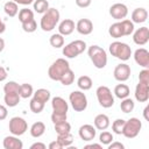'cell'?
Returning a JSON list of instances; mask_svg holds the SVG:
<instances>
[{"label": "cell", "instance_id": "1", "mask_svg": "<svg viewBox=\"0 0 149 149\" xmlns=\"http://www.w3.org/2000/svg\"><path fill=\"white\" fill-rule=\"evenodd\" d=\"M70 69V64L65 58H57L49 68L48 76L55 81H59L63 74Z\"/></svg>", "mask_w": 149, "mask_h": 149}, {"label": "cell", "instance_id": "2", "mask_svg": "<svg viewBox=\"0 0 149 149\" xmlns=\"http://www.w3.org/2000/svg\"><path fill=\"white\" fill-rule=\"evenodd\" d=\"M88 57L97 69H104L107 64V54L99 45H91L87 50Z\"/></svg>", "mask_w": 149, "mask_h": 149}, {"label": "cell", "instance_id": "3", "mask_svg": "<svg viewBox=\"0 0 149 149\" xmlns=\"http://www.w3.org/2000/svg\"><path fill=\"white\" fill-rule=\"evenodd\" d=\"M59 12L56 8H49L45 13H43V16L41 19V28L43 31H51L59 21Z\"/></svg>", "mask_w": 149, "mask_h": 149}, {"label": "cell", "instance_id": "4", "mask_svg": "<svg viewBox=\"0 0 149 149\" xmlns=\"http://www.w3.org/2000/svg\"><path fill=\"white\" fill-rule=\"evenodd\" d=\"M109 52L112 56L121 59V61H128L132 56V49L127 43L115 41L109 44Z\"/></svg>", "mask_w": 149, "mask_h": 149}, {"label": "cell", "instance_id": "5", "mask_svg": "<svg viewBox=\"0 0 149 149\" xmlns=\"http://www.w3.org/2000/svg\"><path fill=\"white\" fill-rule=\"evenodd\" d=\"M85 49H86V43L81 40H76L63 48V55L66 58H74L81 52H84Z\"/></svg>", "mask_w": 149, "mask_h": 149}, {"label": "cell", "instance_id": "6", "mask_svg": "<svg viewBox=\"0 0 149 149\" xmlns=\"http://www.w3.org/2000/svg\"><path fill=\"white\" fill-rule=\"evenodd\" d=\"M141 128H142V122L137 118H130L125 122L122 135L127 139H134L139 135Z\"/></svg>", "mask_w": 149, "mask_h": 149}, {"label": "cell", "instance_id": "7", "mask_svg": "<svg viewBox=\"0 0 149 149\" xmlns=\"http://www.w3.org/2000/svg\"><path fill=\"white\" fill-rule=\"evenodd\" d=\"M97 93V99L98 102L100 104V106H102L104 108H109L114 105V97L111 92V90L107 86H99L95 91Z\"/></svg>", "mask_w": 149, "mask_h": 149}, {"label": "cell", "instance_id": "8", "mask_svg": "<svg viewBox=\"0 0 149 149\" xmlns=\"http://www.w3.org/2000/svg\"><path fill=\"white\" fill-rule=\"evenodd\" d=\"M70 104L76 112H84L87 107V98L81 91H73L69 95Z\"/></svg>", "mask_w": 149, "mask_h": 149}, {"label": "cell", "instance_id": "9", "mask_svg": "<svg viewBox=\"0 0 149 149\" xmlns=\"http://www.w3.org/2000/svg\"><path fill=\"white\" fill-rule=\"evenodd\" d=\"M9 132L15 135V136H21L23 135L27 129H28V125H27V121L23 119V118H20V116H14L9 120Z\"/></svg>", "mask_w": 149, "mask_h": 149}, {"label": "cell", "instance_id": "10", "mask_svg": "<svg viewBox=\"0 0 149 149\" xmlns=\"http://www.w3.org/2000/svg\"><path fill=\"white\" fill-rule=\"evenodd\" d=\"M113 76L118 81H126L130 77V66L126 63H121L115 66Z\"/></svg>", "mask_w": 149, "mask_h": 149}, {"label": "cell", "instance_id": "11", "mask_svg": "<svg viewBox=\"0 0 149 149\" xmlns=\"http://www.w3.org/2000/svg\"><path fill=\"white\" fill-rule=\"evenodd\" d=\"M109 15L115 20L125 19L128 15V8L125 3H120V2L114 3L109 8Z\"/></svg>", "mask_w": 149, "mask_h": 149}, {"label": "cell", "instance_id": "12", "mask_svg": "<svg viewBox=\"0 0 149 149\" xmlns=\"http://www.w3.org/2000/svg\"><path fill=\"white\" fill-rule=\"evenodd\" d=\"M134 59L140 66H142L144 69L149 68V51L147 49H144V48L136 49L134 52Z\"/></svg>", "mask_w": 149, "mask_h": 149}, {"label": "cell", "instance_id": "13", "mask_svg": "<svg viewBox=\"0 0 149 149\" xmlns=\"http://www.w3.org/2000/svg\"><path fill=\"white\" fill-rule=\"evenodd\" d=\"M135 99L139 102H146L149 99V84L140 83L135 87Z\"/></svg>", "mask_w": 149, "mask_h": 149}, {"label": "cell", "instance_id": "14", "mask_svg": "<svg viewBox=\"0 0 149 149\" xmlns=\"http://www.w3.org/2000/svg\"><path fill=\"white\" fill-rule=\"evenodd\" d=\"M133 41L137 45H144L149 41V28L148 27L139 28L133 35Z\"/></svg>", "mask_w": 149, "mask_h": 149}, {"label": "cell", "instance_id": "15", "mask_svg": "<svg viewBox=\"0 0 149 149\" xmlns=\"http://www.w3.org/2000/svg\"><path fill=\"white\" fill-rule=\"evenodd\" d=\"M78 134H79V137L83 141H87L88 142V141L94 140L95 134H97V130H95V127H93L92 125H83L79 128Z\"/></svg>", "mask_w": 149, "mask_h": 149}, {"label": "cell", "instance_id": "16", "mask_svg": "<svg viewBox=\"0 0 149 149\" xmlns=\"http://www.w3.org/2000/svg\"><path fill=\"white\" fill-rule=\"evenodd\" d=\"M76 29L81 35H90L93 31V23L88 19H80L76 24Z\"/></svg>", "mask_w": 149, "mask_h": 149}, {"label": "cell", "instance_id": "17", "mask_svg": "<svg viewBox=\"0 0 149 149\" xmlns=\"http://www.w3.org/2000/svg\"><path fill=\"white\" fill-rule=\"evenodd\" d=\"M51 106H52V112H56V113H68V109H69L68 102L62 97L52 98Z\"/></svg>", "mask_w": 149, "mask_h": 149}, {"label": "cell", "instance_id": "18", "mask_svg": "<svg viewBox=\"0 0 149 149\" xmlns=\"http://www.w3.org/2000/svg\"><path fill=\"white\" fill-rule=\"evenodd\" d=\"M3 148L5 149H22L23 148V143L21 140H19V137H16L15 135L13 136H6L3 139Z\"/></svg>", "mask_w": 149, "mask_h": 149}, {"label": "cell", "instance_id": "19", "mask_svg": "<svg viewBox=\"0 0 149 149\" xmlns=\"http://www.w3.org/2000/svg\"><path fill=\"white\" fill-rule=\"evenodd\" d=\"M74 22L71 20V19H65V20H63L61 23H59V26H58V31H59V34L61 35H63V36H66V35H70V34H72V31L74 30Z\"/></svg>", "mask_w": 149, "mask_h": 149}, {"label": "cell", "instance_id": "20", "mask_svg": "<svg viewBox=\"0 0 149 149\" xmlns=\"http://www.w3.org/2000/svg\"><path fill=\"white\" fill-rule=\"evenodd\" d=\"M148 19V12L146 8H135L132 13V22L133 23H143Z\"/></svg>", "mask_w": 149, "mask_h": 149}, {"label": "cell", "instance_id": "21", "mask_svg": "<svg viewBox=\"0 0 149 149\" xmlns=\"http://www.w3.org/2000/svg\"><path fill=\"white\" fill-rule=\"evenodd\" d=\"M94 127L99 130H106L109 126V118L106 114H98L94 118Z\"/></svg>", "mask_w": 149, "mask_h": 149}, {"label": "cell", "instance_id": "22", "mask_svg": "<svg viewBox=\"0 0 149 149\" xmlns=\"http://www.w3.org/2000/svg\"><path fill=\"white\" fill-rule=\"evenodd\" d=\"M20 99H21L20 94L15 93V92L5 93V97H3V101H5L6 106H8V107H15L20 102Z\"/></svg>", "mask_w": 149, "mask_h": 149}, {"label": "cell", "instance_id": "23", "mask_svg": "<svg viewBox=\"0 0 149 149\" xmlns=\"http://www.w3.org/2000/svg\"><path fill=\"white\" fill-rule=\"evenodd\" d=\"M45 132V125L42 121H37L31 125L30 127V135L33 137H41Z\"/></svg>", "mask_w": 149, "mask_h": 149}, {"label": "cell", "instance_id": "24", "mask_svg": "<svg viewBox=\"0 0 149 149\" xmlns=\"http://www.w3.org/2000/svg\"><path fill=\"white\" fill-rule=\"evenodd\" d=\"M130 91H129V87L128 85L126 84H118L115 87H114V94L116 98L119 99H125L129 95Z\"/></svg>", "mask_w": 149, "mask_h": 149}, {"label": "cell", "instance_id": "25", "mask_svg": "<svg viewBox=\"0 0 149 149\" xmlns=\"http://www.w3.org/2000/svg\"><path fill=\"white\" fill-rule=\"evenodd\" d=\"M33 94H34L33 98H35L36 100H38V101H41V102H43V104L48 102L49 99H50V92H49L47 88H38V90H36Z\"/></svg>", "mask_w": 149, "mask_h": 149}, {"label": "cell", "instance_id": "26", "mask_svg": "<svg viewBox=\"0 0 149 149\" xmlns=\"http://www.w3.org/2000/svg\"><path fill=\"white\" fill-rule=\"evenodd\" d=\"M3 10H5V13L8 15V16H10V17H13V16H15L17 13H19V6H17V3L16 2H14V1H7L5 5H3Z\"/></svg>", "mask_w": 149, "mask_h": 149}, {"label": "cell", "instance_id": "27", "mask_svg": "<svg viewBox=\"0 0 149 149\" xmlns=\"http://www.w3.org/2000/svg\"><path fill=\"white\" fill-rule=\"evenodd\" d=\"M77 85H78V87L80 90L87 91V90H90L92 87L93 83H92V79L88 76H80L78 78V80H77Z\"/></svg>", "mask_w": 149, "mask_h": 149}, {"label": "cell", "instance_id": "28", "mask_svg": "<svg viewBox=\"0 0 149 149\" xmlns=\"http://www.w3.org/2000/svg\"><path fill=\"white\" fill-rule=\"evenodd\" d=\"M108 34L114 37V38H120L123 36V31H122V27L120 22H115L113 23L109 28H108Z\"/></svg>", "mask_w": 149, "mask_h": 149}, {"label": "cell", "instance_id": "29", "mask_svg": "<svg viewBox=\"0 0 149 149\" xmlns=\"http://www.w3.org/2000/svg\"><path fill=\"white\" fill-rule=\"evenodd\" d=\"M33 93H34V90H33V86H31L30 84L24 83V84H21V85H20L19 94H20L21 98H23V99H28L29 97L33 95Z\"/></svg>", "mask_w": 149, "mask_h": 149}, {"label": "cell", "instance_id": "30", "mask_svg": "<svg viewBox=\"0 0 149 149\" xmlns=\"http://www.w3.org/2000/svg\"><path fill=\"white\" fill-rule=\"evenodd\" d=\"M34 19V12L29 8H22L20 9L19 12V21L21 23H24L29 20H33Z\"/></svg>", "mask_w": 149, "mask_h": 149}, {"label": "cell", "instance_id": "31", "mask_svg": "<svg viewBox=\"0 0 149 149\" xmlns=\"http://www.w3.org/2000/svg\"><path fill=\"white\" fill-rule=\"evenodd\" d=\"M49 9L48 0H35L34 1V10L38 14H43Z\"/></svg>", "mask_w": 149, "mask_h": 149}, {"label": "cell", "instance_id": "32", "mask_svg": "<svg viewBox=\"0 0 149 149\" xmlns=\"http://www.w3.org/2000/svg\"><path fill=\"white\" fill-rule=\"evenodd\" d=\"M57 141L63 146V147H70L73 142V136L71 133H65V134H57Z\"/></svg>", "mask_w": 149, "mask_h": 149}, {"label": "cell", "instance_id": "33", "mask_svg": "<svg viewBox=\"0 0 149 149\" xmlns=\"http://www.w3.org/2000/svg\"><path fill=\"white\" fill-rule=\"evenodd\" d=\"M134 107H135L134 101L130 98H128V97L125 98V99H122V101L120 104V108H121V111L123 113H130V112H133Z\"/></svg>", "mask_w": 149, "mask_h": 149}, {"label": "cell", "instance_id": "34", "mask_svg": "<svg viewBox=\"0 0 149 149\" xmlns=\"http://www.w3.org/2000/svg\"><path fill=\"white\" fill-rule=\"evenodd\" d=\"M49 42H50L51 47H54V48L57 49V48H61V47L64 45V37L59 33L58 34H54V35H51Z\"/></svg>", "mask_w": 149, "mask_h": 149}, {"label": "cell", "instance_id": "35", "mask_svg": "<svg viewBox=\"0 0 149 149\" xmlns=\"http://www.w3.org/2000/svg\"><path fill=\"white\" fill-rule=\"evenodd\" d=\"M44 105H45V104H43V102H41V101L36 100L35 98H33V99L30 100V102H29L30 111H31L33 113H35V114L41 113V112L43 111V108H44Z\"/></svg>", "mask_w": 149, "mask_h": 149}, {"label": "cell", "instance_id": "36", "mask_svg": "<svg viewBox=\"0 0 149 149\" xmlns=\"http://www.w3.org/2000/svg\"><path fill=\"white\" fill-rule=\"evenodd\" d=\"M55 130H56L57 134L70 133V130H71V125H70L68 121H63V122L55 123Z\"/></svg>", "mask_w": 149, "mask_h": 149}, {"label": "cell", "instance_id": "37", "mask_svg": "<svg viewBox=\"0 0 149 149\" xmlns=\"http://www.w3.org/2000/svg\"><path fill=\"white\" fill-rule=\"evenodd\" d=\"M120 23H121V27H122L123 36H128L134 31V23L130 20H122Z\"/></svg>", "mask_w": 149, "mask_h": 149}, {"label": "cell", "instance_id": "38", "mask_svg": "<svg viewBox=\"0 0 149 149\" xmlns=\"http://www.w3.org/2000/svg\"><path fill=\"white\" fill-rule=\"evenodd\" d=\"M73 80H74V73H73V71L71 70V69H69L64 74H63V77L61 78V83L64 85V86H68V85H71L72 83H73Z\"/></svg>", "mask_w": 149, "mask_h": 149}, {"label": "cell", "instance_id": "39", "mask_svg": "<svg viewBox=\"0 0 149 149\" xmlns=\"http://www.w3.org/2000/svg\"><path fill=\"white\" fill-rule=\"evenodd\" d=\"M125 122H126V120H123V119H116L112 123V130L115 134L121 135L122 134V130H123V127H125Z\"/></svg>", "mask_w": 149, "mask_h": 149}, {"label": "cell", "instance_id": "40", "mask_svg": "<svg viewBox=\"0 0 149 149\" xmlns=\"http://www.w3.org/2000/svg\"><path fill=\"white\" fill-rule=\"evenodd\" d=\"M19 90H20V85L16 81H13V80L6 83L5 86H3V92L5 93H12V92L19 93Z\"/></svg>", "mask_w": 149, "mask_h": 149}, {"label": "cell", "instance_id": "41", "mask_svg": "<svg viewBox=\"0 0 149 149\" xmlns=\"http://www.w3.org/2000/svg\"><path fill=\"white\" fill-rule=\"evenodd\" d=\"M99 141H100L101 144L108 146V144L113 141V134L109 133V132L104 130V132H101V134H100V136H99Z\"/></svg>", "mask_w": 149, "mask_h": 149}, {"label": "cell", "instance_id": "42", "mask_svg": "<svg viewBox=\"0 0 149 149\" xmlns=\"http://www.w3.org/2000/svg\"><path fill=\"white\" fill-rule=\"evenodd\" d=\"M37 28V23L36 21L33 19V20H29L24 23H22V29L26 31V33H34Z\"/></svg>", "mask_w": 149, "mask_h": 149}, {"label": "cell", "instance_id": "43", "mask_svg": "<svg viewBox=\"0 0 149 149\" xmlns=\"http://www.w3.org/2000/svg\"><path fill=\"white\" fill-rule=\"evenodd\" d=\"M66 118H68V113H56V112H52L51 114V121L55 123H58V122H63V121H66Z\"/></svg>", "mask_w": 149, "mask_h": 149}, {"label": "cell", "instance_id": "44", "mask_svg": "<svg viewBox=\"0 0 149 149\" xmlns=\"http://www.w3.org/2000/svg\"><path fill=\"white\" fill-rule=\"evenodd\" d=\"M139 81L140 83H144V84H149V70L148 69H143L140 74H139Z\"/></svg>", "mask_w": 149, "mask_h": 149}, {"label": "cell", "instance_id": "45", "mask_svg": "<svg viewBox=\"0 0 149 149\" xmlns=\"http://www.w3.org/2000/svg\"><path fill=\"white\" fill-rule=\"evenodd\" d=\"M92 0H76V5L80 8H86L91 5Z\"/></svg>", "mask_w": 149, "mask_h": 149}, {"label": "cell", "instance_id": "46", "mask_svg": "<svg viewBox=\"0 0 149 149\" xmlns=\"http://www.w3.org/2000/svg\"><path fill=\"white\" fill-rule=\"evenodd\" d=\"M125 146L121 142H111L108 144V149H123Z\"/></svg>", "mask_w": 149, "mask_h": 149}, {"label": "cell", "instance_id": "47", "mask_svg": "<svg viewBox=\"0 0 149 149\" xmlns=\"http://www.w3.org/2000/svg\"><path fill=\"white\" fill-rule=\"evenodd\" d=\"M7 114H8V112H7L6 106L0 105V121H1V120H5V119L7 118Z\"/></svg>", "mask_w": 149, "mask_h": 149}, {"label": "cell", "instance_id": "48", "mask_svg": "<svg viewBox=\"0 0 149 149\" xmlns=\"http://www.w3.org/2000/svg\"><path fill=\"white\" fill-rule=\"evenodd\" d=\"M62 148H64V147H63L57 140L50 142V144H49V149H62Z\"/></svg>", "mask_w": 149, "mask_h": 149}, {"label": "cell", "instance_id": "49", "mask_svg": "<svg viewBox=\"0 0 149 149\" xmlns=\"http://www.w3.org/2000/svg\"><path fill=\"white\" fill-rule=\"evenodd\" d=\"M45 144L44 143H41V142H35L30 146V149H45Z\"/></svg>", "mask_w": 149, "mask_h": 149}, {"label": "cell", "instance_id": "50", "mask_svg": "<svg viewBox=\"0 0 149 149\" xmlns=\"http://www.w3.org/2000/svg\"><path fill=\"white\" fill-rule=\"evenodd\" d=\"M7 78V71L3 66H0V81H3Z\"/></svg>", "mask_w": 149, "mask_h": 149}, {"label": "cell", "instance_id": "51", "mask_svg": "<svg viewBox=\"0 0 149 149\" xmlns=\"http://www.w3.org/2000/svg\"><path fill=\"white\" fill-rule=\"evenodd\" d=\"M12 1H14L19 5H30L34 2V0H12Z\"/></svg>", "mask_w": 149, "mask_h": 149}, {"label": "cell", "instance_id": "52", "mask_svg": "<svg viewBox=\"0 0 149 149\" xmlns=\"http://www.w3.org/2000/svg\"><path fill=\"white\" fill-rule=\"evenodd\" d=\"M90 148L101 149V144H99V143H92V144H87V146H85V149H90Z\"/></svg>", "mask_w": 149, "mask_h": 149}, {"label": "cell", "instance_id": "53", "mask_svg": "<svg viewBox=\"0 0 149 149\" xmlns=\"http://www.w3.org/2000/svg\"><path fill=\"white\" fill-rule=\"evenodd\" d=\"M5 30H6V24H5V22L0 19V34H2Z\"/></svg>", "mask_w": 149, "mask_h": 149}, {"label": "cell", "instance_id": "54", "mask_svg": "<svg viewBox=\"0 0 149 149\" xmlns=\"http://www.w3.org/2000/svg\"><path fill=\"white\" fill-rule=\"evenodd\" d=\"M148 111H149V106H146V108L143 111V115H144V119L146 120H149V118H148Z\"/></svg>", "mask_w": 149, "mask_h": 149}, {"label": "cell", "instance_id": "55", "mask_svg": "<svg viewBox=\"0 0 149 149\" xmlns=\"http://www.w3.org/2000/svg\"><path fill=\"white\" fill-rule=\"evenodd\" d=\"M3 48H5V41L0 37V52L3 50Z\"/></svg>", "mask_w": 149, "mask_h": 149}]
</instances>
